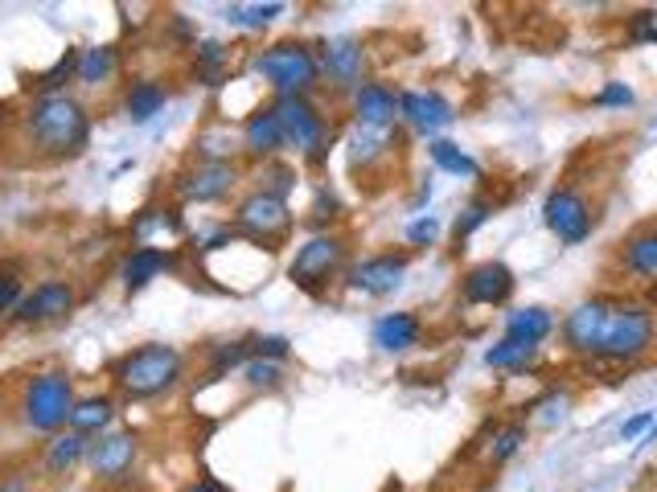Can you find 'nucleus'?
I'll list each match as a JSON object with an SVG mask.
<instances>
[{
    "label": "nucleus",
    "instance_id": "f257e3e1",
    "mask_svg": "<svg viewBox=\"0 0 657 492\" xmlns=\"http://www.w3.org/2000/svg\"><path fill=\"white\" fill-rule=\"evenodd\" d=\"M563 341L580 358L633 361L654 345V313L642 304L583 299L563 320Z\"/></svg>",
    "mask_w": 657,
    "mask_h": 492
},
{
    "label": "nucleus",
    "instance_id": "f03ea898",
    "mask_svg": "<svg viewBox=\"0 0 657 492\" xmlns=\"http://www.w3.org/2000/svg\"><path fill=\"white\" fill-rule=\"evenodd\" d=\"M25 135L42 156H78L90 144L87 107L71 95H37L25 107Z\"/></svg>",
    "mask_w": 657,
    "mask_h": 492
},
{
    "label": "nucleus",
    "instance_id": "7ed1b4c3",
    "mask_svg": "<svg viewBox=\"0 0 657 492\" xmlns=\"http://www.w3.org/2000/svg\"><path fill=\"white\" fill-rule=\"evenodd\" d=\"M181 353L173 345H140L128 358H120L116 365V386L136 398V403H149L161 398L164 390H173L181 382Z\"/></svg>",
    "mask_w": 657,
    "mask_h": 492
},
{
    "label": "nucleus",
    "instance_id": "20e7f679",
    "mask_svg": "<svg viewBox=\"0 0 657 492\" xmlns=\"http://www.w3.org/2000/svg\"><path fill=\"white\" fill-rule=\"evenodd\" d=\"M251 70L276 90V99H284V95H313L316 83H321V62H316V54L309 45L300 42L268 45L263 54H255Z\"/></svg>",
    "mask_w": 657,
    "mask_h": 492
},
{
    "label": "nucleus",
    "instance_id": "39448f33",
    "mask_svg": "<svg viewBox=\"0 0 657 492\" xmlns=\"http://www.w3.org/2000/svg\"><path fill=\"white\" fill-rule=\"evenodd\" d=\"M276 120H280V132H284V144L297 149L309 164L325 161L328 149V123L321 116V107L309 99V95H284L271 103Z\"/></svg>",
    "mask_w": 657,
    "mask_h": 492
},
{
    "label": "nucleus",
    "instance_id": "423d86ee",
    "mask_svg": "<svg viewBox=\"0 0 657 492\" xmlns=\"http://www.w3.org/2000/svg\"><path fill=\"white\" fill-rule=\"evenodd\" d=\"M71 411H75V386L62 370L37 373L21 394V418L33 431L54 435L58 427H66Z\"/></svg>",
    "mask_w": 657,
    "mask_h": 492
},
{
    "label": "nucleus",
    "instance_id": "0eeeda50",
    "mask_svg": "<svg viewBox=\"0 0 657 492\" xmlns=\"http://www.w3.org/2000/svg\"><path fill=\"white\" fill-rule=\"evenodd\" d=\"M292 222H297V218H292V206H288L284 197L268 194V189H251V194L235 206V234L259 242V247H268V251H276V247L292 234Z\"/></svg>",
    "mask_w": 657,
    "mask_h": 492
},
{
    "label": "nucleus",
    "instance_id": "6e6552de",
    "mask_svg": "<svg viewBox=\"0 0 657 492\" xmlns=\"http://www.w3.org/2000/svg\"><path fill=\"white\" fill-rule=\"evenodd\" d=\"M342 263H345V242L337 239V234H313V239L292 254L288 275H292V284L304 287V292H321V287L342 271Z\"/></svg>",
    "mask_w": 657,
    "mask_h": 492
},
{
    "label": "nucleus",
    "instance_id": "1a4fd4ad",
    "mask_svg": "<svg viewBox=\"0 0 657 492\" xmlns=\"http://www.w3.org/2000/svg\"><path fill=\"white\" fill-rule=\"evenodd\" d=\"M542 222H547V230H551L563 247H580V242L592 234V206L583 201L580 189L559 185V189H551V197L542 201Z\"/></svg>",
    "mask_w": 657,
    "mask_h": 492
},
{
    "label": "nucleus",
    "instance_id": "9d476101",
    "mask_svg": "<svg viewBox=\"0 0 657 492\" xmlns=\"http://www.w3.org/2000/svg\"><path fill=\"white\" fill-rule=\"evenodd\" d=\"M407 280V254H370L349 267V287L362 296H395Z\"/></svg>",
    "mask_w": 657,
    "mask_h": 492
},
{
    "label": "nucleus",
    "instance_id": "9b49d317",
    "mask_svg": "<svg viewBox=\"0 0 657 492\" xmlns=\"http://www.w3.org/2000/svg\"><path fill=\"white\" fill-rule=\"evenodd\" d=\"M71 308H75V287L66 280H45V284L33 287L30 296H21L13 316L21 325H50V320H62Z\"/></svg>",
    "mask_w": 657,
    "mask_h": 492
},
{
    "label": "nucleus",
    "instance_id": "f8f14e48",
    "mask_svg": "<svg viewBox=\"0 0 657 492\" xmlns=\"http://www.w3.org/2000/svg\"><path fill=\"white\" fill-rule=\"evenodd\" d=\"M136 451H140V444H136L132 431H111V435H99V444H90L87 463L99 480L116 484V480H123L132 472Z\"/></svg>",
    "mask_w": 657,
    "mask_h": 492
},
{
    "label": "nucleus",
    "instance_id": "ddd939ff",
    "mask_svg": "<svg viewBox=\"0 0 657 492\" xmlns=\"http://www.w3.org/2000/svg\"><path fill=\"white\" fill-rule=\"evenodd\" d=\"M399 120H407L423 135H435L456 120V107L440 90H403L399 95Z\"/></svg>",
    "mask_w": 657,
    "mask_h": 492
},
{
    "label": "nucleus",
    "instance_id": "4468645a",
    "mask_svg": "<svg viewBox=\"0 0 657 492\" xmlns=\"http://www.w3.org/2000/svg\"><path fill=\"white\" fill-rule=\"evenodd\" d=\"M321 75H328L337 87H362V66H366V50L358 37H325L321 42Z\"/></svg>",
    "mask_w": 657,
    "mask_h": 492
},
{
    "label": "nucleus",
    "instance_id": "2eb2a0df",
    "mask_svg": "<svg viewBox=\"0 0 657 492\" xmlns=\"http://www.w3.org/2000/svg\"><path fill=\"white\" fill-rule=\"evenodd\" d=\"M464 299L468 304H481V308H493V304H506L514 296V271L506 263H477V267L464 275Z\"/></svg>",
    "mask_w": 657,
    "mask_h": 492
},
{
    "label": "nucleus",
    "instance_id": "dca6fc26",
    "mask_svg": "<svg viewBox=\"0 0 657 492\" xmlns=\"http://www.w3.org/2000/svg\"><path fill=\"white\" fill-rule=\"evenodd\" d=\"M235 181H239V168L230 161H202L181 181V197L185 201H223L235 189Z\"/></svg>",
    "mask_w": 657,
    "mask_h": 492
},
{
    "label": "nucleus",
    "instance_id": "f3484780",
    "mask_svg": "<svg viewBox=\"0 0 657 492\" xmlns=\"http://www.w3.org/2000/svg\"><path fill=\"white\" fill-rule=\"evenodd\" d=\"M354 120L358 128H374V132H387L399 120V95L383 83H362L354 90Z\"/></svg>",
    "mask_w": 657,
    "mask_h": 492
},
{
    "label": "nucleus",
    "instance_id": "a211bd4d",
    "mask_svg": "<svg viewBox=\"0 0 657 492\" xmlns=\"http://www.w3.org/2000/svg\"><path fill=\"white\" fill-rule=\"evenodd\" d=\"M173 251H164V247H136L128 259H123L120 267V280L128 292H140V287H149L152 280H161L164 271H173Z\"/></svg>",
    "mask_w": 657,
    "mask_h": 492
},
{
    "label": "nucleus",
    "instance_id": "6ab92c4d",
    "mask_svg": "<svg viewBox=\"0 0 657 492\" xmlns=\"http://www.w3.org/2000/svg\"><path fill=\"white\" fill-rule=\"evenodd\" d=\"M243 149L251 152V156H259L263 164H268L280 149H288L284 132H280V120H276L271 107H259V111L247 116V123H243Z\"/></svg>",
    "mask_w": 657,
    "mask_h": 492
},
{
    "label": "nucleus",
    "instance_id": "aec40b11",
    "mask_svg": "<svg viewBox=\"0 0 657 492\" xmlns=\"http://www.w3.org/2000/svg\"><path fill=\"white\" fill-rule=\"evenodd\" d=\"M370 337H374V345L387 349V353H407L411 345H419L423 325H419V316H411V313H387L374 320Z\"/></svg>",
    "mask_w": 657,
    "mask_h": 492
},
{
    "label": "nucleus",
    "instance_id": "412c9836",
    "mask_svg": "<svg viewBox=\"0 0 657 492\" xmlns=\"http://www.w3.org/2000/svg\"><path fill=\"white\" fill-rule=\"evenodd\" d=\"M87 451H90L87 435H75V431L54 435V439L45 444V472H50V477H66V472H75L78 463L87 460Z\"/></svg>",
    "mask_w": 657,
    "mask_h": 492
},
{
    "label": "nucleus",
    "instance_id": "4be33fe9",
    "mask_svg": "<svg viewBox=\"0 0 657 492\" xmlns=\"http://www.w3.org/2000/svg\"><path fill=\"white\" fill-rule=\"evenodd\" d=\"M164 103H169V90H164L161 83H152V78H144V83H132V87H128V95H123V111H128V120H132V123L157 120V116L164 111Z\"/></svg>",
    "mask_w": 657,
    "mask_h": 492
},
{
    "label": "nucleus",
    "instance_id": "5701e85b",
    "mask_svg": "<svg viewBox=\"0 0 657 492\" xmlns=\"http://www.w3.org/2000/svg\"><path fill=\"white\" fill-rule=\"evenodd\" d=\"M554 332V316L547 313V308H538V304H530V308H518V313L506 316V337H514V341H526V345H542L547 337Z\"/></svg>",
    "mask_w": 657,
    "mask_h": 492
},
{
    "label": "nucleus",
    "instance_id": "b1692460",
    "mask_svg": "<svg viewBox=\"0 0 657 492\" xmlns=\"http://www.w3.org/2000/svg\"><path fill=\"white\" fill-rule=\"evenodd\" d=\"M111 415H116V406H111V398H83V403H75V411H71V431L75 435H99L111 427Z\"/></svg>",
    "mask_w": 657,
    "mask_h": 492
},
{
    "label": "nucleus",
    "instance_id": "393cba45",
    "mask_svg": "<svg viewBox=\"0 0 657 492\" xmlns=\"http://www.w3.org/2000/svg\"><path fill=\"white\" fill-rule=\"evenodd\" d=\"M116 45H90V50H78V83H87V87H99L107 78L116 75Z\"/></svg>",
    "mask_w": 657,
    "mask_h": 492
},
{
    "label": "nucleus",
    "instance_id": "a878e982",
    "mask_svg": "<svg viewBox=\"0 0 657 492\" xmlns=\"http://www.w3.org/2000/svg\"><path fill=\"white\" fill-rule=\"evenodd\" d=\"M625 267L642 280H657V226L625 242Z\"/></svg>",
    "mask_w": 657,
    "mask_h": 492
},
{
    "label": "nucleus",
    "instance_id": "bb28decb",
    "mask_svg": "<svg viewBox=\"0 0 657 492\" xmlns=\"http://www.w3.org/2000/svg\"><path fill=\"white\" fill-rule=\"evenodd\" d=\"M535 358H538V345L514 341V337H502L497 345L485 349V365L489 370H526Z\"/></svg>",
    "mask_w": 657,
    "mask_h": 492
},
{
    "label": "nucleus",
    "instance_id": "cd10ccee",
    "mask_svg": "<svg viewBox=\"0 0 657 492\" xmlns=\"http://www.w3.org/2000/svg\"><path fill=\"white\" fill-rule=\"evenodd\" d=\"M428 156H432L435 168H444L452 177H481V164L461 149V144H452V140H432L428 144Z\"/></svg>",
    "mask_w": 657,
    "mask_h": 492
},
{
    "label": "nucleus",
    "instance_id": "c85d7f7f",
    "mask_svg": "<svg viewBox=\"0 0 657 492\" xmlns=\"http://www.w3.org/2000/svg\"><path fill=\"white\" fill-rule=\"evenodd\" d=\"M280 13H284L280 0H271V4H230V9H226V21L239 25V30H263V25H271Z\"/></svg>",
    "mask_w": 657,
    "mask_h": 492
},
{
    "label": "nucleus",
    "instance_id": "c756f323",
    "mask_svg": "<svg viewBox=\"0 0 657 492\" xmlns=\"http://www.w3.org/2000/svg\"><path fill=\"white\" fill-rule=\"evenodd\" d=\"M390 132H395V128H387V132L358 128V132H354V140H349V149H354L349 156H354V164H362V168H366V164L378 161V156L387 152V144H390Z\"/></svg>",
    "mask_w": 657,
    "mask_h": 492
},
{
    "label": "nucleus",
    "instance_id": "7c9ffc66",
    "mask_svg": "<svg viewBox=\"0 0 657 492\" xmlns=\"http://www.w3.org/2000/svg\"><path fill=\"white\" fill-rule=\"evenodd\" d=\"M71 78H78V50H66V54L37 78V95H66L62 87H66Z\"/></svg>",
    "mask_w": 657,
    "mask_h": 492
},
{
    "label": "nucleus",
    "instance_id": "2f4dec72",
    "mask_svg": "<svg viewBox=\"0 0 657 492\" xmlns=\"http://www.w3.org/2000/svg\"><path fill=\"white\" fill-rule=\"evenodd\" d=\"M243 378H247V386L251 390H276L284 382V370H280V361H259L251 358L243 365Z\"/></svg>",
    "mask_w": 657,
    "mask_h": 492
},
{
    "label": "nucleus",
    "instance_id": "473e14b6",
    "mask_svg": "<svg viewBox=\"0 0 657 492\" xmlns=\"http://www.w3.org/2000/svg\"><path fill=\"white\" fill-rule=\"evenodd\" d=\"M523 444H526V427L523 423H509V427H502V431L493 435V463H506V460H514L518 451H523Z\"/></svg>",
    "mask_w": 657,
    "mask_h": 492
},
{
    "label": "nucleus",
    "instance_id": "72a5a7b5",
    "mask_svg": "<svg viewBox=\"0 0 657 492\" xmlns=\"http://www.w3.org/2000/svg\"><path fill=\"white\" fill-rule=\"evenodd\" d=\"M259 189H268V194L284 197V201H288V194L297 189V168L268 161V164H263V185H259Z\"/></svg>",
    "mask_w": 657,
    "mask_h": 492
},
{
    "label": "nucleus",
    "instance_id": "f704fd0d",
    "mask_svg": "<svg viewBox=\"0 0 657 492\" xmlns=\"http://www.w3.org/2000/svg\"><path fill=\"white\" fill-rule=\"evenodd\" d=\"M489 214H493V206L489 201H468V206L461 209V218H456V242H464L468 234H477L481 226L489 222Z\"/></svg>",
    "mask_w": 657,
    "mask_h": 492
},
{
    "label": "nucleus",
    "instance_id": "c9c22d12",
    "mask_svg": "<svg viewBox=\"0 0 657 492\" xmlns=\"http://www.w3.org/2000/svg\"><path fill=\"white\" fill-rule=\"evenodd\" d=\"M226 62V45L223 42H202L197 45V70L209 78L206 87H218V66Z\"/></svg>",
    "mask_w": 657,
    "mask_h": 492
},
{
    "label": "nucleus",
    "instance_id": "e433bc0d",
    "mask_svg": "<svg viewBox=\"0 0 657 492\" xmlns=\"http://www.w3.org/2000/svg\"><path fill=\"white\" fill-rule=\"evenodd\" d=\"M21 275L17 271H9V267H0V320L9 313H17V304H21Z\"/></svg>",
    "mask_w": 657,
    "mask_h": 492
},
{
    "label": "nucleus",
    "instance_id": "4c0bfd02",
    "mask_svg": "<svg viewBox=\"0 0 657 492\" xmlns=\"http://www.w3.org/2000/svg\"><path fill=\"white\" fill-rule=\"evenodd\" d=\"M292 353V341L280 337V332H268V337H255V358L259 361H284Z\"/></svg>",
    "mask_w": 657,
    "mask_h": 492
},
{
    "label": "nucleus",
    "instance_id": "58836bf2",
    "mask_svg": "<svg viewBox=\"0 0 657 492\" xmlns=\"http://www.w3.org/2000/svg\"><path fill=\"white\" fill-rule=\"evenodd\" d=\"M435 239H440V222H435L432 214H419L416 222L407 226V242L411 247H432Z\"/></svg>",
    "mask_w": 657,
    "mask_h": 492
},
{
    "label": "nucleus",
    "instance_id": "ea45409f",
    "mask_svg": "<svg viewBox=\"0 0 657 492\" xmlns=\"http://www.w3.org/2000/svg\"><path fill=\"white\" fill-rule=\"evenodd\" d=\"M247 353H243V345H218L214 349V365H209V378H223L226 370H235V365H247Z\"/></svg>",
    "mask_w": 657,
    "mask_h": 492
},
{
    "label": "nucleus",
    "instance_id": "a19ab883",
    "mask_svg": "<svg viewBox=\"0 0 657 492\" xmlns=\"http://www.w3.org/2000/svg\"><path fill=\"white\" fill-rule=\"evenodd\" d=\"M654 411H637V415L633 418H625V423H621V439H625V444H633V439H642L645 431H649V427H654Z\"/></svg>",
    "mask_w": 657,
    "mask_h": 492
},
{
    "label": "nucleus",
    "instance_id": "79ce46f5",
    "mask_svg": "<svg viewBox=\"0 0 657 492\" xmlns=\"http://www.w3.org/2000/svg\"><path fill=\"white\" fill-rule=\"evenodd\" d=\"M633 103V90L625 83H608V87L596 95V107H628Z\"/></svg>",
    "mask_w": 657,
    "mask_h": 492
},
{
    "label": "nucleus",
    "instance_id": "37998d69",
    "mask_svg": "<svg viewBox=\"0 0 657 492\" xmlns=\"http://www.w3.org/2000/svg\"><path fill=\"white\" fill-rule=\"evenodd\" d=\"M0 492H30V480H25V477H9V480H0Z\"/></svg>",
    "mask_w": 657,
    "mask_h": 492
},
{
    "label": "nucleus",
    "instance_id": "c03bdc74",
    "mask_svg": "<svg viewBox=\"0 0 657 492\" xmlns=\"http://www.w3.org/2000/svg\"><path fill=\"white\" fill-rule=\"evenodd\" d=\"M185 492H226V489L218 484V480H197V484H190Z\"/></svg>",
    "mask_w": 657,
    "mask_h": 492
},
{
    "label": "nucleus",
    "instance_id": "a18cd8bd",
    "mask_svg": "<svg viewBox=\"0 0 657 492\" xmlns=\"http://www.w3.org/2000/svg\"><path fill=\"white\" fill-rule=\"evenodd\" d=\"M645 444H657V418H654V427L645 431Z\"/></svg>",
    "mask_w": 657,
    "mask_h": 492
},
{
    "label": "nucleus",
    "instance_id": "49530a36",
    "mask_svg": "<svg viewBox=\"0 0 657 492\" xmlns=\"http://www.w3.org/2000/svg\"><path fill=\"white\" fill-rule=\"evenodd\" d=\"M4 116H9V103H4V99H0V123H4Z\"/></svg>",
    "mask_w": 657,
    "mask_h": 492
}]
</instances>
